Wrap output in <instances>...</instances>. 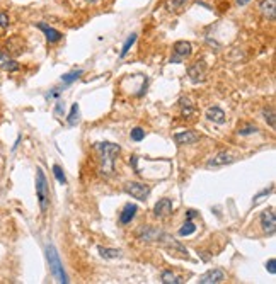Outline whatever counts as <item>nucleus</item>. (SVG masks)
<instances>
[{"mask_svg": "<svg viewBox=\"0 0 276 284\" xmlns=\"http://www.w3.org/2000/svg\"><path fill=\"white\" fill-rule=\"evenodd\" d=\"M136 211H138V208H136L135 205H126L125 208H123V211L119 213V223L121 225H128V223L133 221V218H135Z\"/></svg>", "mask_w": 276, "mask_h": 284, "instance_id": "dca6fc26", "label": "nucleus"}, {"mask_svg": "<svg viewBox=\"0 0 276 284\" xmlns=\"http://www.w3.org/2000/svg\"><path fill=\"white\" fill-rule=\"evenodd\" d=\"M239 135L241 136H249V135H254V133H258V128H256L254 125H247L245 128H241L239 129Z\"/></svg>", "mask_w": 276, "mask_h": 284, "instance_id": "c85d7f7f", "label": "nucleus"}, {"mask_svg": "<svg viewBox=\"0 0 276 284\" xmlns=\"http://www.w3.org/2000/svg\"><path fill=\"white\" fill-rule=\"evenodd\" d=\"M235 2H237V5H247L251 0H235Z\"/></svg>", "mask_w": 276, "mask_h": 284, "instance_id": "f704fd0d", "label": "nucleus"}, {"mask_svg": "<svg viewBox=\"0 0 276 284\" xmlns=\"http://www.w3.org/2000/svg\"><path fill=\"white\" fill-rule=\"evenodd\" d=\"M0 68L5 70V72H16V70H19V63L16 60L9 58L4 51H0Z\"/></svg>", "mask_w": 276, "mask_h": 284, "instance_id": "f3484780", "label": "nucleus"}, {"mask_svg": "<svg viewBox=\"0 0 276 284\" xmlns=\"http://www.w3.org/2000/svg\"><path fill=\"white\" fill-rule=\"evenodd\" d=\"M271 192H273V187H269V189H264V191L259 192L258 196H254V203H256V201H259V199H261V198H264V196L271 194Z\"/></svg>", "mask_w": 276, "mask_h": 284, "instance_id": "2f4dec72", "label": "nucleus"}, {"mask_svg": "<svg viewBox=\"0 0 276 284\" xmlns=\"http://www.w3.org/2000/svg\"><path fill=\"white\" fill-rule=\"evenodd\" d=\"M38 26L39 29H41L43 32H45V36H46V39H48L49 43H58L60 39H62V32L60 31H56V29H53V28H49L48 24H45V22H38Z\"/></svg>", "mask_w": 276, "mask_h": 284, "instance_id": "2eb2a0df", "label": "nucleus"}, {"mask_svg": "<svg viewBox=\"0 0 276 284\" xmlns=\"http://www.w3.org/2000/svg\"><path fill=\"white\" fill-rule=\"evenodd\" d=\"M0 26H2V28H7L9 26V17L4 12H0Z\"/></svg>", "mask_w": 276, "mask_h": 284, "instance_id": "473e14b6", "label": "nucleus"}, {"mask_svg": "<svg viewBox=\"0 0 276 284\" xmlns=\"http://www.w3.org/2000/svg\"><path fill=\"white\" fill-rule=\"evenodd\" d=\"M205 116L208 121L215 123V125H224L225 123V112L222 111L218 106H211V108H208L205 112Z\"/></svg>", "mask_w": 276, "mask_h": 284, "instance_id": "4468645a", "label": "nucleus"}, {"mask_svg": "<svg viewBox=\"0 0 276 284\" xmlns=\"http://www.w3.org/2000/svg\"><path fill=\"white\" fill-rule=\"evenodd\" d=\"M161 233H162L161 230L154 228V226L144 225V226H140V228H138V232H136V238L142 240V242H147V243L157 242L159 237H161Z\"/></svg>", "mask_w": 276, "mask_h": 284, "instance_id": "0eeeda50", "label": "nucleus"}, {"mask_svg": "<svg viewBox=\"0 0 276 284\" xmlns=\"http://www.w3.org/2000/svg\"><path fill=\"white\" fill-rule=\"evenodd\" d=\"M97 252L101 253L102 259H119L123 252L119 249H109V247H97Z\"/></svg>", "mask_w": 276, "mask_h": 284, "instance_id": "a211bd4d", "label": "nucleus"}, {"mask_svg": "<svg viewBox=\"0 0 276 284\" xmlns=\"http://www.w3.org/2000/svg\"><path fill=\"white\" fill-rule=\"evenodd\" d=\"M125 192L138 201H147V198L150 196V186L142 182H128L125 184Z\"/></svg>", "mask_w": 276, "mask_h": 284, "instance_id": "20e7f679", "label": "nucleus"}, {"mask_svg": "<svg viewBox=\"0 0 276 284\" xmlns=\"http://www.w3.org/2000/svg\"><path fill=\"white\" fill-rule=\"evenodd\" d=\"M81 75H84V70H74V72L65 73V75H62V83L68 87L72 82H75V80H77Z\"/></svg>", "mask_w": 276, "mask_h": 284, "instance_id": "4be33fe9", "label": "nucleus"}, {"mask_svg": "<svg viewBox=\"0 0 276 284\" xmlns=\"http://www.w3.org/2000/svg\"><path fill=\"white\" fill-rule=\"evenodd\" d=\"M130 138H131L133 142H142V140L145 138V131L142 128H133L131 133H130Z\"/></svg>", "mask_w": 276, "mask_h": 284, "instance_id": "bb28decb", "label": "nucleus"}, {"mask_svg": "<svg viewBox=\"0 0 276 284\" xmlns=\"http://www.w3.org/2000/svg\"><path fill=\"white\" fill-rule=\"evenodd\" d=\"M196 232V225L193 223V220H186L184 225L179 228V237H189Z\"/></svg>", "mask_w": 276, "mask_h": 284, "instance_id": "5701e85b", "label": "nucleus"}, {"mask_svg": "<svg viewBox=\"0 0 276 284\" xmlns=\"http://www.w3.org/2000/svg\"><path fill=\"white\" fill-rule=\"evenodd\" d=\"M262 116H264V119H266V123L269 125V128L275 129V126H276V121H275V109H273V108L262 109Z\"/></svg>", "mask_w": 276, "mask_h": 284, "instance_id": "393cba45", "label": "nucleus"}, {"mask_svg": "<svg viewBox=\"0 0 276 284\" xmlns=\"http://www.w3.org/2000/svg\"><path fill=\"white\" fill-rule=\"evenodd\" d=\"M96 148L101 153V169H99V172L102 175H111L114 172V160L119 155V152H121V146L111 142H102L97 143Z\"/></svg>", "mask_w": 276, "mask_h": 284, "instance_id": "f257e3e1", "label": "nucleus"}, {"mask_svg": "<svg viewBox=\"0 0 276 284\" xmlns=\"http://www.w3.org/2000/svg\"><path fill=\"white\" fill-rule=\"evenodd\" d=\"M198 140H199V136L193 131H179L174 135V142H176V145H179V146L193 145V143H196Z\"/></svg>", "mask_w": 276, "mask_h": 284, "instance_id": "ddd939ff", "label": "nucleus"}, {"mask_svg": "<svg viewBox=\"0 0 276 284\" xmlns=\"http://www.w3.org/2000/svg\"><path fill=\"white\" fill-rule=\"evenodd\" d=\"M235 160V157L232 155V153L228 152H218L217 155L213 157V158H210L208 162H206V167L208 169H215V167H224V165H228V163H232Z\"/></svg>", "mask_w": 276, "mask_h": 284, "instance_id": "9d476101", "label": "nucleus"}, {"mask_svg": "<svg viewBox=\"0 0 276 284\" xmlns=\"http://www.w3.org/2000/svg\"><path fill=\"white\" fill-rule=\"evenodd\" d=\"M162 283L164 284H182L184 283V279L176 276V274L171 272V270H164V272H162Z\"/></svg>", "mask_w": 276, "mask_h": 284, "instance_id": "aec40b11", "label": "nucleus"}, {"mask_svg": "<svg viewBox=\"0 0 276 284\" xmlns=\"http://www.w3.org/2000/svg\"><path fill=\"white\" fill-rule=\"evenodd\" d=\"M191 0H167L165 2V9H167L169 12H179L182 11V9H186V5L189 4Z\"/></svg>", "mask_w": 276, "mask_h": 284, "instance_id": "6ab92c4d", "label": "nucleus"}, {"mask_svg": "<svg viewBox=\"0 0 276 284\" xmlns=\"http://www.w3.org/2000/svg\"><path fill=\"white\" fill-rule=\"evenodd\" d=\"M63 112H65V102H62V101H58L56 102V106H55V116H63Z\"/></svg>", "mask_w": 276, "mask_h": 284, "instance_id": "c756f323", "label": "nucleus"}, {"mask_svg": "<svg viewBox=\"0 0 276 284\" xmlns=\"http://www.w3.org/2000/svg\"><path fill=\"white\" fill-rule=\"evenodd\" d=\"M259 220H261L262 232H264L266 235H275V232H276V215H275V209L269 208V209H266V211H262L261 216H259Z\"/></svg>", "mask_w": 276, "mask_h": 284, "instance_id": "423d86ee", "label": "nucleus"}, {"mask_svg": "<svg viewBox=\"0 0 276 284\" xmlns=\"http://www.w3.org/2000/svg\"><path fill=\"white\" fill-rule=\"evenodd\" d=\"M53 175H55V179L58 180L62 186H65V184H66V177H65V174H63V169L60 165H53Z\"/></svg>", "mask_w": 276, "mask_h": 284, "instance_id": "a878e982", "label": "nucleus"}, {"mask_svg": "<svg viewBox=\"0 0 276 284\" xmlns=\"http://www.w3.org/2000/svg\"><path fill=\"white\" fill-rule=\"evenodd\" d=\"M36 196H38L41 213H46L49 208V186L41 167H38V170H36Z\"/></svg>", "mask_w": 276, "mask_h": 284, "instance_id": "f03ea898", "label": "nucleus"}, {"mask_svg": "<svg viewBox=\"0 0 276 284\" xmlns=\"http://www.w3.org/2000/svg\"><path fill=\"white\" fill-rule=\"evenodd\" d=\"M135 41H136V34L135 32H133L131 36H130L128 39H126L125 41V45H123V48H121V53H119V56H121V58H125L126 55H128L130 53V49H131V46L135 45Z\"/></svg>", "mask_w": 276, "mask_h": 284, "instance_id": "b1692460", "label": "nucleus"}, {"mask_svg": "<svg viewBox=\"0 0 276 284\" xmlns=\"http://www.w3.org/2000/svg\"><path fill=\"white\" fill-rule=\"evenodd\" d=\"M85 2H87V4H97L99 0H85Z\"/></svg>", "mask_w": 276, "mask_h": 284, "instance_id": "c9c22d12", "label": "nucleus"}, {"mask_svg": "<svg viewBox=\"0 0 276 284\" xmlns=\"http://www.w3.org/2000/svg\"><path fill=\"white\" fill-rule=\"evenodd\" d=\"M259 11L268 21H275L276 19V0H261L259 4Z\"/></svg>", "mask_w": 276, "mask_h": 284, "instance_id": "f8f14e48", "label": "nucleus"}, {"mask_svg": "<svg viewBox=\"0 0 276 284\" xmlns=\"http://www.w3.org/2000/svg\"><path fill=\"white\" fill-rule=\"evenodd\" d=\"M46 259H48V264H49V272L53 274V277L56 279V283H62V284L68 283V277H66L62 262H60L58 252H56V249L53 245L46 247Z\"/></svg>", "mask_w": 276, "mask_h": 284, "instance_id": "7ed1b4c3", "label": "nucleus"}, {"mask_svg": "<svg viewBox=\"0 0 276 284\" xmlns=\"http://www.w3.org/2000/svg\"><path fill=\"white\" fill-rule=\"evenodd\" d=\"M275 266H276V260L275 259H269L268 262H266V269L269 270L271 274H276V269H275Z\"/></svg>", "mask_w": 276, "mask_h": 284, "instance_id": "7c9ffc66", "label": "nucleus"}, {"mask_svg": "<svg viewBox=\"0 0 276 284\" xmlns=\"http://www.w3.org/2000/svg\"><path fill=\"white\" fill-rule=\"evenodd\" d=\"M195 216H196V211H195V209H189V211H188V220H193Z\"/></svg>", "mask_w": 276, "mask_h": 284, "instance_id": "72a5a7b5", "label": "nucleus"}, {"mask_svg": "<svg viewBox=\"0 0 276 284\" xmlns=\"http://www.w3.org/2000/svg\"><path fill=\"white\" fill-rule=\"evenodd\" d=\"M79 121H81V108H79V104H74L70 109V114L66 118V123L70 126H75L79 125Z\"/></svg>", "mask_w": 276, "mask_h": 284, "instance_id": "412c9836", "label": "nucleus"}, {"mask_svg": "<svg viewBox=\"0 0 276 284\" xmlns=\"http://www.w3.org/2000/svg\"><path fill=\"white\" fill-rule=\"evenodd\" d=\"M172 49H174V56L171 58V63H181L182 60L189 58L193 53V46L189 41H176Z\"/></svg>", "mask_w": 276, "mask_h": 284, "instance_id": "39448f33", "label": "nucleus"}, {"mask_svg": "<svg viewBox=\"0 0 276 284\" xmlns=\"http://www.w3.org/2000/svg\"><path fill=\"white\" fill-rule=\"evenodd\" d=\"M225 281V272L222 269H210L199 276V284H220Z\"/></svg>", "mask_w": 276, "mask_h": 284, "instance_id": "6e6552de", "label": "nucleus"}, {"mask_svg": "<svg viewBox=\"0 0 276 284\" xmlns=\"http://www.w3.org/2000/svg\"><path fill=\"white\" fill-rule=\"evenodd\" d=\"M181 106H182V114H184L186 118H189V116H191L193 112H195V108H193L191 102H189L188 99H186V101L182 99V101H181Z\"/></svg>", "mask_w": 276, "mask_h": 284, "instance_id": "cd10ccee", "label": "nucleus"}, {"mask_svg": "<svg viewBox=\"0 0 276 284\" xmlns=\"http://www.w3.org/2000/svg\"><path fill=\"white\" fill-rule=\"evenodd\" d=\"M172 213V201L167 198L159 199L157 205L154 206V216L155 218H165Z\"/></svg>", "mask_w": 276, "mask_h": 284, "instance_id": "9b49d317", "label": "nucleus"}, {"mask_svg": "<svg viewBox=\"0 0 276 284\" xmlns=\"http://www.w3.org/2000/svg\"><path fill=\"white\" fill-rule=\"evenodd\" d=\"M205 73H206V65H205V62H203V60H198V62H195L188 68L189 79H191V82H195V83L203 82V80H205Z\"/></svg>", "mask_w": 276, "mask_h": 284, "instance_id": "1a4fd4ad", "label": "nucleus"}]
</instances>
